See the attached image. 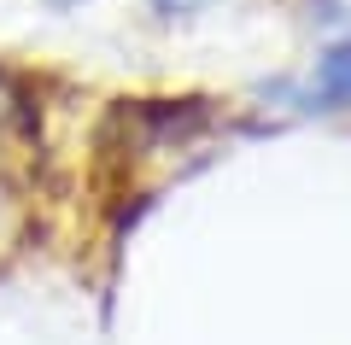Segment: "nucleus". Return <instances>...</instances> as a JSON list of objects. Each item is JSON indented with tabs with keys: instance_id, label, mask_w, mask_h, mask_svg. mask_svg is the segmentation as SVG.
<instances>
[{
	"instance_id": "f257e3e1",
	"label": "nucleus",
	"mask_w": 351,
	"mask_h": 345,
	"mask_svg": "<svg viewBox=\"0 0 351 345\" xmlns=\"http://www.w3.org/2000/svg\"><path fill=\"white\" fill-rule=\"evenodd\" d=\"M311 106H322V111L351 106V36H339L334 47H322V59L311 71Z\"/></svg>"
},
{
	"instance_id": "f03ea898",
	"label": "nucleus",
	"mask_w": 351,
	"mask_h": 345,
	"mask_svg": "<svg viewBox=\"0 0 351 345\" xmlns=\"http://www.w3.org/2000/svg\"><path fill=\"white\" fill-rule=\"evenodd\" d=\"M211 0H147V12L158 18V24H176V18H199Z\"/></svg>"
},
{
	"instance_id": "7ed1b4c3",
	"label": "nucleus",
	"mask_w": 351,
	"mask_h": 345,
	"mask_svg": "<svg viewBox=\"0 0 351 345\" xmlns=\"http://www.w3.org/2000/svg\"><path fill=\"white\" fill-rule=\"evenodd\" d=\"M82 0H47V12H76Z\"/></svg>"
},
{
	"instance_id": "20e7f679",
	"label": "nucleus",
	"mask_w": 351,
	"mask_h": 345,
	"mask_svg": "<svg viewBox=\"0 0 351 345\" xmlns=\"http://www.w3.org/2000/svg\"><path fill=\"white\" fill-rule=\"evenodd\" d=\"M6 111H12V94H6V82H0V123H6Z\"/></svg>"
}]
</instances>
